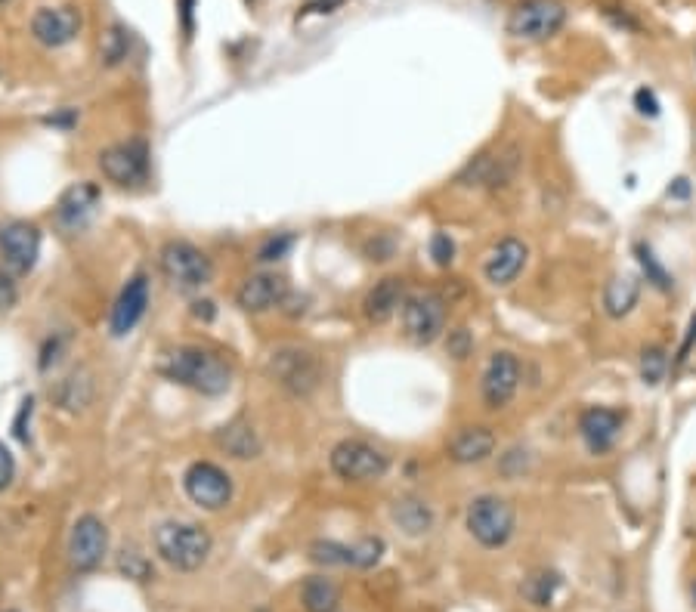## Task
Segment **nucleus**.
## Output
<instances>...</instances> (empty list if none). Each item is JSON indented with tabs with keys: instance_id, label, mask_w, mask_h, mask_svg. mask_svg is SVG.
Instances as JSON below:
<instances>
[{
	"instance_id": "obj_27",
	"label": "nucleus",
	"mask_w": 696,
	"mask_h": 612,
	"mask_svg": "<svg viewBox=\"0 0 696 612\" xmlns=\"http://www.w3.org/2000/svg\"><path fill=\"white\" fill-rule=\"evenodd\" d=\"M635 260H638V266H641V279H647V285H653V288L662 291V294H669V291L675 288L672 272L666 269V263H662V260L653 254L650 245L638 242V245H635Z\"/></svg>"
},
{
	"instance_id": "obj_38",
	"label": "nucleus",
	"mask_w": 696,
	"mask_h": 612,
	"mask_svg": "<svg viewBox=\"0 0 696 612\" xmlns=\"http://www.w3.org/2000/svg\"><path fill=\"white\" fill-rule=\"evenodd\" d=\"M13 476H16V461H13L10 449L4 446V442H0V492L10 489Z\"/></svg>"
},
{
	"instance_id": "obj_39",
	"label": "nucleus",
	"mask_w": 696,
	"mask_h": 612,
	"mask_svg": "<svg viewBox=\"0 0 696 612\" xmlns=\"http://www.w3.org/2000/svg\"><path fill=\"white\" fill-rule=\"evenodd\" d=\"M635 109H638L641 115H647V118H656V115H659V99H656V93L647 90V87H641V90L635 93Z\"/></svg>"
},
{
	"instance_id": "obj_40",
	"label": "nucleus",
	"mask_w": 696,
	"mask_h": 612,
	"mask_svg": "<svg viewBox=\"0 0 696 612\" xmlns=\"http://www.w3.org/2000/svg\"><path fill=\"white\" fill-rule=\"evenodd\" d=\"M693 344H696V316H693V319H690V325H687V334H684V344H681L678 362H684V359H687V353L693 350Z\"/></svg>"
},
{
	"instance_id": "obj_3",
	"label": "nucleus",
	"mask_w": 696,
	"mask_h": 612,
	"mask_svg": "<svg viewBox=\"0 0 696 612\" xmlns=\"http://www.w3.org/2000/svg\"><path fill=\"white\" fill-rule=\"evenodd\" d=\"M464 526H468L471 538L489 551H499L514 538L517 514L511 501L499 495H477L468 510H464Z\"/></svg>"
},
{
	"instance_id": "obj_11",
	"label": "nucleus",
	"mask_w": 696,
	"mask_h": 612,
	"mask_svg": "<svg viewBox=\"0 0 696 612\" xmlns=\"http://www.w3.org/2000/svg\"><path fill=\"white\" fill-rule=\"evenodd\" d=\"M183 489L192 504L202 510H223L232 501V480L229 473L211 461H195L183 473Z\"/></svg>"
},
{
	"instance_id": "obj_32",
	"label": "nucleus",
	"mask_w": 696,
	"mask_h": 612,
	"mask_svg": "<svg viewBox=\"0 0 696 612\" xmlns=\"http://www.w3.org/2000/svg\"><path fill=\"white\" fill-rule=\"evenodd\" d=\"M384 557V541L381 538H362L353 544V569H372Z\"/></svg>"
},
{
	"instance_id": "obj_25",
	"label": "nucleus",
	"mask_w": 696,
	"mask_h": 612,
	"mask_svg": "<svg viewBox=\"0 0 696 612\" xmlns=\"http://www.w3.org/2000/svg\"><path fill=\"white\" fill-rule=\"evenodd\" d=\"M393 520L406 535H427L434 529V510L427 507V501L409 495L393 504Z\"/></svg>"
},
{
	"instance_id": "obj_23",
	"label": "nucleus",
	"mask_w": 696,
	"mask_h": 612,
	"mask_svg": "<svg viewBox=\"0 0 696 612\" xmlns=\"http://www.w3.org/2000/svg\"><path fill=\"white\" fill-rule=\"evenodd\" d=\"M99 201V189L93 183H75L72 189H65L62 198H59V208H56V217L65 229H78L87 223V217L93 214Z\"/></svg>"
},
{
	"instance_id": "obj_21",
	"label": "nucleus",
	"mask_w": 696,
	"mask_h": 612,
	"mask_svg": "<svg viewBox=\"0 0 696 612\" xmlns=\"http://www.w3.org/2000/svg\"><path fill=\"white\" fill-rule=\"evenodd\" d=\"M499 439L489 427H464L449 439V458L461 467H471V464H483L492 458Z\"/></svg>"
},
{
	"instance_id": "obj_33",
	"label": "nucleus",
	"mask_w": 696,
	"mask_h": 612,
	"mask_svg": "<svg viewBox=\"0 0 696 612\" xmlns=\"http://www.w3.org/2000/svg\"><path fill=\"white\" fill-rule=\"evenodd\" d=\"M127 50H130L127 31L121 25L109 28V34L103 38V59H106V65H118L121 59H127Z\"/></svg>"
},
{
	"instance_id": "obj_12",
	"label": "nucleus",
	"mask_w": 696,
	"mask_h": 612,
	"mask_svg": "<svg viewBox=\"0 0 696 612\" xmlns=\"http://www.w3.org/2000/svg\"><path fill=\"white\" fill-rule=\"evenodd\" d=\"M520 170V146H505L495 155H477L458 174V183L468 189H505Z\"/></svg>"
},
{
	"instance_id": "obj_15",
	"label": "nucleus",
	"mask_w": 696,
	"mask_h": 612,
	"mask_svg": "<svg viewBox=\"0 0 696 612\" xmlns=\"http://www.w3.org/2000/svg\"><path fill=\"white\" fill-rule=\"evenodd\" d=\"M622 424H625V412H619V408H610V405H588L582 408L579 415V436L585 442V449L591 455H607L616 439L622 433Z\"/></svg>"
},
{
	"instance_id": "obj_35",
	"label": "nucleus",
	"mask_w": 696,
	"mask_h": 612,
	"mask_svg": "<svg viewBox=\"0 0 696 612\" xmlns=\"http://www.w3.org/2000/svg\"><path fill=\"white\" fill-rule=\"evenodd\" d=\"M430 257H434L437 266H452V260H455V242H452L446 232H437L434 238H430Z\"/></svg>"
},
{
	"instance_id": "obj_13",
	"label": "nucleus",
	"mask_w": 696,
	"mask_h": 612,
	"mask_svg": "<svg viewBox=\"0 0 696 612\" xmlns=\"http://www.w3.org/2000/svg\"><path fill=\"white\" fill-rule=\"evenodd\" d=\"M106 554H109V529H106V523L99 517H93V514L78 517L72 532H69V563H72V569L90 572V569H96L99 563L106 560Z\"/></svg>"
},
{
	"instance_id": "obj_2",
	"label": "nucleus",
	"mask_w": 696,
	"mask_h": 612,
	"mask_svg": "<svg viewBox=\"0 0 696 612\" xmlns=\"http://www.w3.org/2000/svg\"><path fill=\"white\" fill-rule=\"evenodd\" d=\"M214 541L205 526L168 520L155 529V554L177 572H195L202 569L211 557Z\"/></svg>"
},
{
	"instance_id": "obj_22",
	"label": "nucleus",
	"mask_w": 696,
	"mask_h": 612,
	"mask_svg": "<svg viewBox=\"0 0 696 612\" xmlns=\"http://www.w3.org/2000/svg\"><path fill=\"white\" fill-rule=\"evenodd\" d=\"M604 313L610 319H628L641 303V276L638 272H619L604 288Z\"/></svg>"
},
{
	"instance_id": "obj_28",
	"label": "nucleus",
	"mask_w": 696,
	"mask_h": 612,
	"mask_svg": "<svg viewBox=\"0 0 696 612\" xmlns=\"http://www.w3.org/2000/svg\"><path fill=\"white\" fill-rule=\"evenodd\" d=\"M666 371H669V353L662 350L659 344H650L641 350L638 356V374H641V381L647 387H656L666 381Z\"/></svg>"
},
{
	"instance_id": "obj_7",
	"label": "nucleus",
	"mask_w": 696,
	"mask_h": 612,
	"mask_svg": "<svg viewBox=\"0 0 696 612\" xmlns=\"http://www.w3.org/2000/svg\"><path fill=\"white\" fill-rule=\"evenodd\" d=\"M161 272L174 282L180 291H198L214 279V266L202 248L192 242H168L158 254Z\"/></svg>"
},
{
	"instance_id": "obj_37",
	"label": "nucleus",
	"mask_w": 696,
	"mask_h": 612,
	"mask_svg": "<svg viewBox=\"0 0 696 612\" xmlns=\"http://www.w3.org/2000/svg\"><path fill=\"white\" fill-rule=\"evenodd\" d=\"M16 300H19V288H16L10 272L0 266V313L10 310V306H16Z\"/></svg>"
},
{
	"instance_id": "obj_10",
	"label": "nucleus",
	"mask_w": 696,
	"mask_h": 612,
	"mask_svg": "<svg viewBox=\"0 0 696 612\" xmlns=\"http://www.w3.org/2000/svg\"><path fill=\"white\" fill-rule=\"evenodd\" d=\"M99 170L115 186H137L149 177V146L134 136V140L112 143L99 152Z\"/></svg>"
},
{
	"instance_id": "obj_17",
	"label": "nucleus",
	"mask_w": 696,
	"mask_h": 612,
	"mask_svg": "<svg viewBox=\"0 0 696 612\" xmlns=\"http://www.w3.org/2000/svg\"><path fill=\"white\" fill-rule=\"evenodd\" d=\"M529 260V248L523 238L517 235H505L502 242H495L483 260V276L489 285L495 288H508L511 282H517V276L526 269Z\"/></svg>"
},
{
	"instance_id": "obj_20",
	"label": "nucleus",
	"mask_w": 696,
	"mask_h": 612,
	"mask_svg": "<svg viewBox=\"0 0 696 612\" xmlns=\"http://www.w3.org/2000/svg\"><path fill=\"white\" fill-rule=\"evenodd\" d=\"M406 297H409V294H406L403 279L387 276V279H381V282L366 294V300H362V316H366L372 325H384V322H390L396 313L403 310Z\"/></svg>"
},
{
	"instance_id": "obj_16",
	"label": "nucleus",
	"mask_w": 696,
	"mask_h": 612,
	"mask_svg": "<svg viewBox=\"0 0 696 612\" xmlns=\"http://www.w3.org/2000/svg\"><path fill=\"white\" fill-rule=\"evenodd\" d=\"M84 28V16L78 7H41L35 16H31V34L35 41L59 50L65 44H72Z\"/></svg>"
},
{
	"instance_id": "obj_29",
	"label": "nucleus",
	"mask_w": 696,
	"mask_h": 612,
	"mask_svg": "<svg viewBox=\"0 0 696 612\" xmlns=\"http://www.w3.org/2000/svg\"><path fill=\"white\" fill-rule=\"evenodd\" d=\"M90 396H93V387H90V378L87 374L81 371H75V374H69V378H65L62 384H59V390H56V402L62 405V408H72V412H78V408H84L87 402H90Z\"/></svg>"
},
{
	"instance_id": "obj_31",
	"label": "nucleus",
	"mask_w": 696,
	"mask_h": 612,
	"mask_svg": "<svg viewBox=\"0 0 696 612\" xmlns=\"http://www.w3.org/2000/svg\"><path fill=\"white\" fill-rule=\"evenodd\" d=\"M310 560L319 566H353V544L341 541H313Z\"/></svg>"
},
{
	"instance_id": "obj_43",
	"label": "nucleus",
	"mask_w": 696,
	"mask_h": 612,
	"mask_svg": "<svg viewBox=\"0 0 696 612\" xmlns=\"http://www.w3.org/2000/svg\"><path fill=\"white\" fill-rule=\"evenodd\" d=\"M693 600H696V588H693Z\"/></svg>"
},
{
	"instance_id": "obj_42",
	"label": "nucleus",
	"mask_w": 696,
	"mask_h": 612,
	"mask_svg": "<svg viewBox=\"0 0 696 612\" xmlns=\"http://www.w3.org/2000/svg\"><path fill=\"white\" fill-rule=\"evenodd\" d=\"M10 4V0H0V7H7Z\"/></svg>"
},
{
	"instance_id": "obj_26",
	"label": "nucleus",
	"mask_w": 696,
	"mask_h": 612,
	"mask_svg": "<svg viewBox=\"0 0 696 612\" xmlns=\"http://www.w3.org/2000/svg\"><path fill=\"white\" fill-rule=\"evenodd\" d=\"M301 603L307 612H338L341 606V588L325 575H310L301 585Z\"/></svg>"
},
{
	"instance_id": "obj_4",
	"label": "nucleus",
	"mask_w": 696,
	"mask_h": 612,
	"mask_svg": "<svg viewBox=\"0 0 696 612\" xmlns=\"http://www.w3.org/2000/svg\"><path fill=\"white\" fill-rule=\"evenodd\" d=\"M270 374H273L276 384L285 393H291L294 399H307L322 384V362L307 347L285 344V347L273 350V356H270Z\"/></svg>"
},
{
	"instance_id": "obj_9",
	"label": "nucleus",
	"mask_w": 696,
	"mask_h": 612,
	"mask_svg": "<svg viewBox=\"0 0 696 612\" xmlns=\"http://www.w3.org/2000/svg\"><path fill=\"white\" fill-rule=\"evenodd\" d=\"M520 381H523L520 359L511 350H495L483 368V381H480V396L486 408H492V412L508 408L520 390Z\"/></svg>"
},
{
	"instance_id": "obj_44",
	"label": "nucleus",
	"mask_w": 696,
	"mask_h": 612,
	"mask_svg": "<svg viewBox=\"0 0 696 612\" xmlns=\"http://www.w3.org/2000/svg\"><path fill=\"white\" fill-rule=\"evenodd\" d=\"M7 612H16V609H7Z\"/></svg>"
},
{
	"instance_id": "obj_36",
	"label": "nucleus",
	"mask_w": 696,
	"mask_h": 612,
	"mask_svg": "<svg viewBox=\"0 0 696 612\" xmlns=\"http://www.w3.org/2000/svg\"><path fill=\"white\" fill-rule=\"evenodd\" d=\"M446 347H449V356H455V359H468V356H471V347H474V337H471V331H468V328H455V331H449Z\"/></svg>"
},
{
	"instance_id": "obj_5",
	"label": "nucleus",
	"mask_w": 696,
	"mask_h": 612,
	"mask_svg": "<svg viewBox=\"0 0 696 612\" xmlns=\"http://www.w3.org/2000/svg\"><path fill=\"white\" fill-rule=\"evenodd\" d=\"M328 464L344 483H375L390 470V458L366 439H341L328 455Z\"/></svg>"
},
{
	"instance_id": "obj_14",
	"label": "nucleus",
	"mask_w": 696,
	"mask_h": 612,
	"mask_svg": "<svg viewBox=\"0 0 696 612\" xmlns=\"http://www.w3.org/2000/svg\"><path fill=\"white\" fill-rule=\"evenodd\" d=\"M0 257L10 272H31L41 257V229L28 220L0 223Z\"/></svg>"
},
{
	"instance_id": "obj_1",
	"label": "nucleus",
	"mask_w": 696,
	"mask_h": 612,
	"mask_svg": "<svg viewBox=\"0 0 696 612\" xmlns=\"http://www.w3.org/2000/svg\"><path fill=\"white\" fill-rule=\"evenodd\" d=\"M158 371L164 378H171L180 387H189L202 396H220L232 384V368L223 356L205 347H177L171 353H164L158 362Z\"/></svg>"
},
{
	"instance_id": "obj_19",
	"label": "nucleus",
	"mask_w": 696,
	"mask_h": 612,
	"mask_svg": "<svg viewBox=\"0 0 696 612\" xmlns=\"http://www.w3.org/2000/svg\"><path fill=\"white\" fill-rule=\"evenodd\" d=\"M146 306H149V279L146 276H134L118 294L115 306H112V316H109V331L115 337L130 334L140 319L146 316Z\"/></svg>"
},
{
	"instance_id": "obj_18",
	"label": "nucleus",
	"mask_w": 696,
	"mask_h": 612,
	"mask_svg": "<svg viewBox=\"0 0 696 612\" xmlns=\"http://www.w3.org/2000/svg\"><path fill=\"white\" fill-rule=\"evenodd\" d=\"M288 297V282L276 272H257V276H248L239 291H236V303L245 313H270L276 306H282Z\"/></svg>"
},
{
	"instance_id": "obj_6",
	"label": "nucleus",
	"mask_w": 696,
	"mask_h": 612,
	"mask_svg": "<svg viewBox=\"0 0 696 612\" xmlns=\"http://www.w3.org/2000/svg\"><path fill=\"white\" fill-rule=\"evenodd\" d=\"M567 25V7L560 0H520L508 16V34L526 44L548 41Z\"/></svg>"
},
{
	"instance_id": "obj_30",
	"label": "nucleus",
	"mask_w": 696,
	"mask_h": 612,
	"mask_svg": "<svg viewBox=\"0 0 696 612\" xmlns=\"http://www.w3.org/2000/svg\"><path fill=\"white\" fill-rule=\"evenodd\" d=\"M560 588V575L557 572H533L523 582V597L533 603V606H551L554 594Z\"/></svg>"
},
{
	"instance_id": "obj_24",
	"label": "nucleus",
	"mask_w": 696,
	"mask_h": 612,
	"mask_svg": "<svg viewBox=\"0 0 696 612\" xmlns=\"http://www.w3.org/2000/svg\"><path fill=\"white\" fill-rule=\"evenodd\" d=\"M217 446L229 455V458H239V461H251L260 455L263 442L257 436V430L248 421H232L217 433Z\"/></svg>"
},
{
	"instance_id": "obj_41",
	"label": "nucleus",
	"mask_w": 696,
	"mask_h": 612,
	"mask_svg": "<svg viewBox=\"0 0 696 612\" xmlns=\"http://www.w3.org/2000/svg\"><path fill=\"white\" fill-rule=\"evenodd\" d=\"M192 316H195V319H205V322L214 319V303H211V300H195V303H192Z\"/></svg>"
},
{
	"instance_id": "obj_8",
	"label": "nucleus",
	"mask_w": 696,
	"mask_h": 612,
	"mask_svg": "<svg viewBox=\"0 0 696 612\" xmlns=\"http://www.w3.org/2000/svg\"><path fill=\"white\" fill-rule=\"evenodd\" d=\"M400 316H403V331L412 344L430 347V344H437L446 331V300L434 291L409 294Z\"/></svg>"
},
{
	"instance_id": "obj_34",
	"label": "nucleus",
	"mask_w": 696,
	"mask_h": 612,
	"mask_svg": "<svg viewBox=\"0 0 696 612\" xmlns=\"http://www.w3.org/2000/svg\"><path fill=\"white\" fill-rule=\"evenodd\" d=\"M291 242H294L291 235H273V238H267V242H263V248L257 251V260H260V263H273V260H282V257L288 254Z\"/></svg>"
}]
</instances>
